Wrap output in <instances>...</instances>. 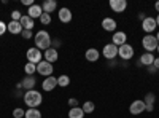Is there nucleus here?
Segmentation results:
<instances>
[{"label":"nucleus","instance_id":"f257e3e1","mask_svg":"<svg viewBox=\"0 0 159 118\" xmlns=\"http://www.w3.org/2000/svg\"><path fill=\"white\" fill-rule=\"evenodd\" d=\"M24 104L27 106L29 109H38L40 106H42V102H43V96L40 91H35V89H30V91H25L24 96Z\"/></svg>","mask_w":159,"mask_h":118},{"label":"nucleus","instance_id":"f03ea898","mask_svg":"<svg viewBox=\"0 0 159 118\" xmlns=\"http://www.w3.org/2000/svg\"><path fill=\"white\" fill-rule=\"evenodd\" d=\"M34 42H35V48L42 50V51H46L52 45V38H51V35L46 31H38L34 35Z\"/></svg>","mask_w":159,"mask_h":118},{"label":"nucleus","instance_id":"7ed1b4c3","mask_svg":"<svg viewBox=\"0 0 159 118\" xmlns=\"http://www.w3.org/2000/svg\"><path fill=\"white\" fill-rule=\"evenodd\" d=\"M159 42L156 40V35H145L143 37V40H142V46L147 50V53H151V51H156Z\"/></svg>","mask_w":159,"mask_h":118},{"label":"nucleus","instance_id":"20e7f679","mask_svg":"<svg viewBox=\"0 0 159 118\" xmlns=\"http://www.w3.org/2000/svg\"><path fill=\"white\" fill-rule=\"evenodd\" d=\"M25 58H27V62H32V64H40L42 62V50L38 48H29L25 51Z\"/></svg>","mask_w":159,"mask_h":118},{"label":"nucleus","instance_id":"39448f33","mask_svg":"<svg viewBox=\"0 0 159 118\" xmlns=\"http://www.w3.org/2000/svg\"><path fill=\"white\" fill-rule=\"evenodd\" d=\"M52 72H54V67H52V64H49L48 61H42L40 64H37V73H40L42 77H51Z\"/></svg>","mask_w":159,"mask_h":118},{"label":"nucleus","instance_id":"423d86ee","mask_svg":"<svg viewBox=\"0 0 159 118\" xmlns=\"http://www.w3.org/2000/svg\"><path fill=\"white\" fill-rule=\"evenodd\" d=\"M118 56L121 58L123 61H129L132 56H134V48H132V45L124 43L123 46H119L118 48Z\"/></svg>","mask_w":159,"mask_h":118},{"label":"nucleus","instance_id":"0eeeda50","mask_svg":"<svg viewBox=\"0 0 159 118\" xmlns=\"http://www.w3.org/2000/svg\"><path fill=\"white\" fill-rule=\"evenodd\" d=\"M102 54H103L105 59L113 61V59L118 56V46L113 45V43H107V45L103 46V50H102Z\"/></svg>","mask_w":159,"mask_h":118},{"label":"nucleus","instance_id":"6e6552de","mask_svg":"<svg viewBox=\"0 0 159 118\" xmlns=\"http://www.w3.org/2000/svg\"><path fill=\"white\" fill-rule=\"evenodd\" d=\"M145 109H147L145 102H143L142 99H137V101H134V102L130 104L129 112H130L132 115H140V113H143V112H145Z\"/></svg>","mask_w":159,"mask_h":118},{"label":"nucleus","instance_id":"1a4fd4ad","mask_svg":"<svg viewBox=\"0 0 159 118\" xmlns=\"http://www.w3.org/2000/svg\"><path fill=\"white\" fill-rule=\"evenodd\" d=\"M156 19L154 18H150V16H147L143 21H142V29H143V32H147L148 35L153 32V31H156Z\"/></svg>","mask_w":159,"mask_h":118},{"label":"nucleus","instance_id":"9d476101","mask_svg":"<svg viewBox=\"0 0 159 118\" xmlns=\"http://www.w3.org/2000/svg\"><path fill=\"white\" fill-rule=\"evenodd\" d=\"M111 43L116 45L118 48H119V46H123L124 43H127V35H126V32H123V31L115 32L113 37H111Z\"/></svg>","mask_w":159,"mask_h":118},{"label":"nucleus","instance_id":"9b49d317","mask_svg":"<svg viewBox=\"0 0 159 118\" xmlns=\"http://www.w3.org/2000/svg\"><path fill=\"white\" fill-rule=\"evenodd\" d=\"M43 54H45V61H48L49 64H54L57 59H59V51L56 48H48L46 51H43Z\"/></svg>","mask_w":159,"mask_h":118},{"label":"nucleus","instance_id":"f8f14e48","mask_svg":"<svg viewBox=\"0 0 159 118\" xmlns=\"http://www.w3.org/2000/svg\"><path fill=\"white\" fill-rule=\"evenodd\" d=\"M110 8L115 13H123L127 8V2L126 0H110Z\"/></svg>","mask_w":159,"mask_h":118},{"label":"nucleus","instance_id":"ddd939ff","mask_svg":"<svg viewBox=\"0 0 159 118\" xmlns=\"http://www.w3.org/2000/svg\"><path fill=\"white\" fill-rule=\"evenodd\" d=\"M7 29H8V32L13 34V35H21V32L24 31L19 21H10V22L7 24Z\"/></svg>","mask_w":159,"mask_h":118},{"label":"nucleus","instance_id":"4468645a","mask_svg":"<svg viewBox=\"0 0 159 118\" xmlns=\"http://www.w3.org/2000/svg\"><path fill=\"white\" fill-rule=\"evenodd\" d=\"M56 86H57V78L56 77H46L45 80H43V83H42V88L45 91H48V93H49V91H52Z\"/></svg>","mask_w":159,"mask_h":118},{"label":"nucleus","instance_id":"2eb2a0df","mask_svg":"<svg viewBox=\"0 0 159 118\" xmlns=\"http://www.w3.org/2000/svg\"><path fill=\"white\" fill-rule=\"evenodd\" d=\"M102 27L103 31H107V32H116V21L113 18H103L102 19Z\"/></svg>","mask_w":159,"mask_h":118},{"label":"nucleus","instance_id":"dca6fc26","mask_svg":"<svg viewBox=\"0 0 159 118\" xmlns=\"http://www.w3.org/2000/svg\"><path fill=\"white\" fill-rule=\"evenodd\" d=\"M35 83H37L35 77L27 75V77H24V78H22L21 86H22V89H25V91H30V89H34V88H35Z\"/></svg>","mask_w":159,"mask_h":118},{"label":"nucleus","instance_id":"f3484780","mask_svg":"<svg viewBox=\"0 0 159 118\" xmlns=\"http://www.w3.org/2000/svg\"><path fill=\"white\" fill-rule=\"evenodd\" d=\"M57 15H59V21L64 22V24H67V22L72 21V11H70V8H67V7L61 8Z\"/></svg>","mask_w":159,"mask_h":118},{"label":"nucleus","instance_id":"a211bd4d","mask_svg":"<svg viewBox=\"0 0 159 118\" xmlns=\"http://www.w3.org/2000/svg\"><path fill=\"white\" fill-rule=\"evenodd\" d=\"M42 15H43L42 5H37V3H34L32 7H29V11H27V16H29V18H32V19L38 18V19H40V16H42Z\"/></svg>","mask_w":159,"mask_h":118},{"label":"nucleus","instance_id":"6ab92c4d","mask_svg":"<svg viewBox=\"0 0 159 118\" xmlns=\"http://www.w3.org/2000/svg\"><path fill=\"white\" fill-rule=\"evenodd\" d=\"M153 62H154V56H153V53H145V54H142L140 56V59H139V65H145V67H150V65H153Z\"/></svg>","mask_w":159,"mask_h":118},{"label":"nucleus","instance_id":"aec40b11","mask_svg":"<svg viewBox=\"0 0 159 118\" xmlns=\"http://www.w3.org/2000/svg\"><path fill=\"white\" fill-rule=\"evenodd\" d=\"M56 8H57L56 0H45V2L42 3V10H43V13H48V15H51V13L54 11Z\"/></svg>","mask_w":159,"mask_h":118},{"label":"nucleus","instance_id":"412c9836","mask_svg":"<svg viewBox=\"0 0 159 118\" xmlns=\"http://www.w3.org/2000/svg\"><path fill=\"white\" fill-rule=\"evenodd\" d=\"M143 102H145V106H147V109H145V110H148V112H153V110H154V102H156V96H154L153 93H148L147 96H145Z\"/></svg>","mask_w":159,"mask_h":118},{"label":"nucleus","instance_id":"4be33fe9","mask_svg":"<svg viewBox=\"0 0 159 118\" xmlns=\"http://www.w3.org/2000/svg\"><path fill=\"white\" fill-rule=\"evenodd\" d=\"M84 56H86V59L89 62H96L100 58V51L96 50V48H89V50H86V54Z\"/></svg>","mask_w":159,"mask_h":118},{"label":"nucleus","instance_id":"5701e85b","mask_svg":"<svg viewBox=\"0 0 159 118\" xmlns=\"http://www.w3.org/2000/svg\"><path fill=\"white\" fill-rule=\"evenodd\" d=\"M19 22H21V26H22V29H24V31H32V29H34V26H35V24H34V19L29 18L27 15H22V18H21Z\"/></svg>","mask_w":159,"mask_h":118},{"label":"nucleus","instance_id":"b1692460","mask_svg":"<svg viewBox=\"0 0 159 118\" xmlns=\"http://www.w3.org/2000/svg\"><path fill=\"white\" fill-rule=\"evenodd\" d=\"M84 112H83V109L81 107H72L70 110H69V118H84Z\"/></svg>","mask_w":159,"mask_h":118},{"label":"nucleus","instance_id":"393cba45","mask_svg":"<svg viewBox=\"0 0 159 118\" xmlns=\"http://www.w3.org/2000/svg\"><path fill=\"white\" fill-rule=\"evenodd\" d=\"M69 85H70V77H69V75H59V77H57V86L67 88Z\"/></svg>","mask_w":159,"mask_h":118},{"label":"nucleus","instance_id":"a878e982","mask_svg":"<svg viewBox=\"0 0 159 118\" xmlns=\"http://www.w3.org/2000/svg\"><path fill=\"white\" fill-rule=\"evenodd\" d=\"M24 118H42V112H40L38 109H27Z\"/></svg>","mask_w":159,"mask_h":118},{"label":"nucleus","instance_id":"bb28decb","mask_svg":"<svg viewBox=\"0 0 159 118\" xmlns=\"http://www.w3.org/2000/svg\"><path fill=\"white\" fill-rule=\"evenodd\" d=\"M83 112L84 113H92V112H94L96 110V106H94V102H92V101H86V102H83Z\"/></svg>","mask_w":159,"mask_h":118},{"label":"nucleus","instance_id":"cd10ccee","mask_svg":"<svg viewBox=\"0 0 159 118\" xmlns=\"http://www.w3.org/2000/svg\"><path fill=\"white\" fill-rule=\"evenodd\" d=\"M24 72L27 75H34L37 72V64H32V62H27L24 65Z\"/></svg>","mask_w":159,"mask_h":118},{"label":"nucleus","instance_id":"c85d7f7f","mask_svg":"<svg viewBox=\"0 0 159 118\" xmlns=\"http://www.w3.org/2000/svg\"><path fill=\"white\" fill-rule=\"evenodd\" d=\"M40 22H42L43 26H48L51 22V15H48V13H43L42 16H40Z\"/></svg>","mask_w":159,"mask_h":118},{"label":"nucleus","instance_id":"c756f323","mask_svg":"<svg viewBox=\"0 0 159 118\" xmlns=\"http://www.w3.org/2000/svg\"><path fill=\"white\" fill-rule=\"evenodd\" d=\"M24 115H25V110H22L19 107H16L15 110H13V116L15 118H24Z\"/></svg>","mask_w":159,"mask_h":118},{"label":"nucleus","instance_id":"7c9ffc66","mask_svg":"<svg viewBox=\"0 0 159 118\" xmlns=\"http://www.w3.org/2000/svg\"><path fill=\"white\" fill-rule=\"evenodd\" d=\"M22 15H21V11L15 10V11H11V21H21Z\"/></svg>","mask_w":159,"mask_h":118},{"label":"nucleus","instance_id":"2f4dec72","mask_svg":"<svg viewBox=\"0 0 159 118\" xmlns=\"http://www.w3.org/2000/svg\"><path fill=\"white\" fill-rule=\"evenodd\" d=\"M21 37L25 38V40H29V38H34V34H32V31H22L21 32Z\"/></svg>","mask_w":159,"mask_h":118},{"label":"nucleus","instance_id":"473e14b6","mask_svg":"<svg viewBox=\"0 0 159 118\" xmlns=\"http://www.w3.org/2000/svg\"><path fill=\"white\" fill-rule=\"evenodd\" d=\"M7 31H8V29H7V24H5L3 21H0V37H2Z\"/></svg>","mask_w":159,"mask_h":118},{"label":"nucleus","instance_id":"72a5a7b5","mask_svg":"<svg viewBox=\"0 0 159 118\" xmlns=\"http://www.w3.org/2000/svg\"><path fill=\"white\" fill-rule=\"evenodd\" d=\"M69 106H70V107H78V101H76L75 97H70V99H69Z\"/></svg>","mask_w":159,"mask_h":118},{"label":"nucleus","instance_id":"f704fd0d","mask_svg":"<svg viewBox=\"0 0 159 118\" xmlns=\"http://www.w3.org/2000/svg\"><path fill=\"white\" fill-rule=\"evenodd\" d=\"M22 5H25V7H32V5H34V0H22Z\"/></svg>","mask_w":159,"mask_h":118},{"label":"nucleus","instance_id":"c9c22d12","mask_svg":"<svg viewBox=\"0 0 159 118\" xmlns=\"http://www.w3.org/2000/svg\"><path fill=\"white\" fill-rule=\"evenodd\" d=\"M153 67L156 70H159V58H154V62H153Z\"/></svg>","mask_w":159,"mask_h":118},{"label":"nucleus","instance_id":"e433bc0d","mask_svg":"<svg viewBox=\"0 0 159 118\" xmlns=\"http://www.w3.org/2000/svg\"><path fill=\"white\" fill-rule=\"evenodd\" d=\"M154 8H156V11H157V13H159V0H157V2H156V3H154Z\"/></svg>","mask_w":159,"mask_h":118},{"label":"nucleus","instance_id":"4c0bfd02","mask_svg":"<svg viewBox=\"0 0 159 118\" xmlns=\"http://www.w3.org/2000/svg\"><path fill=\"white\" fill-rule=\"evenodd\" d=\"M145 18H147V16H145V15H143V13H140V15H139V19H142V21H143Z\"/></svg>","mask_w":159,"mask_h":118},{"label":"nucleus","instance_id":"58836bf2","mask_svg":"<svg viewBox=\"0 0 159 118\" xmlns=\"http://www.w3.org/2000/svg\"><path fill=\"white\" fill-rule=\"evenodd\" d=\"M154 19H156V24H157V26H159V15H157V16H156V18H154Z\"/></svg>","mask_w":159,"mask_h":118},{"label":"nucleus","instance_id":"ea45409f","mask_svg":"<svg viewBox=\"0 0 159 118\" xmlns=\"http://www.w3.org/2000/svg\"><path fill=\"white\" fill-rule=\"evenodd\" d=\"M156 40H157V42H159V32H157V34H156Z\"/></svg>","mask_w":159,"mask_h":118},{"label":"nucleus","instance_id":"a19ab883","mask_svg":"<svg viewBox=\"0 0 159 118\" xmlns=\"http://www.w3.org/2000/svg\"><path fill=\"white\" fill-rule=\"evenodd\" d=\"M156 50H157V53H159V45H157V48H156Z\"/></svg>","mask_w":159,"mask_h":118}]
</instances>
